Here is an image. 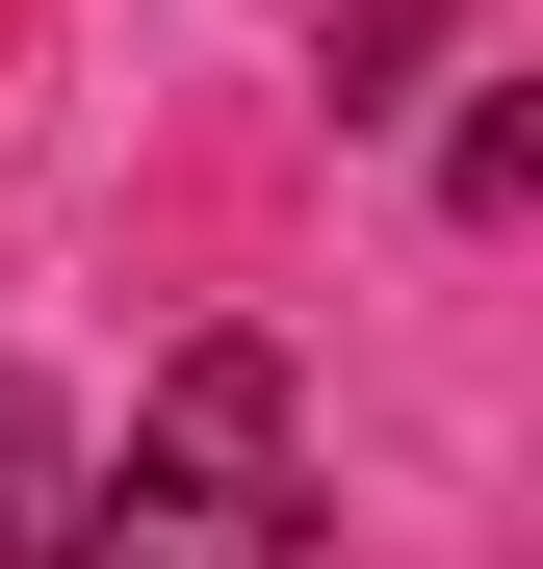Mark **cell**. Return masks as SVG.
I'll return each mask as SVG.
<instances>
[{"label": "cell", "mask_w": 543, "mask_h": 569, "mask_svg": "<svg viewBox=\"0 0 543 569\" xmlns=\"http://www.w3.org/2000/svg\"><path fill=\"white\" fill-rule=\"evenodd\" d=\"M285 543H311V492H285V362H259V337H181L130 492L52 518V569H285Z\"/></svg>", "instance_id": "6da1fadb"}, {"label": "cell", "mask_w": 543, "mask_h": 569, "mask_svg": "<svg viewBox=\"0 0 543 569\" xmlns=\"http://www.w3.org/2000/svg\"><path fill=\"white\" fill-rule=\"evenodd\" d=\"M52 518H78V440H52V389H0V569H52Z\"/></svg>", "instance_id": "7a4b0ae2"}]
</instances>
